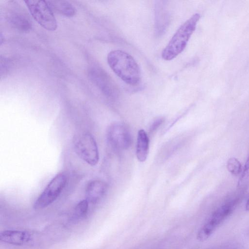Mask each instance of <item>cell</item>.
Instances as JSON below:
<instances>
[{
  "label": "cell",
  "instance_id": "5bb4252c",
  "mask_svg": "<svg viewBox=\"0 0 249 249\" xmlns=\"http://www.w3.org/2000/svg\"><path fill=\"white\" fill-rule=\"evenodd\" d=\"M227 169L232 175L236 176L242 171V165L238 159L234 157L229 158L227 161Z\"/></svg>",
  "mask_w": 249,
  "mask_h": 249
},
{
  "label": "cell",
  "instance_id": "7c38bea8",
  "mask_svg": "<svg viewBox=\"0 0 249 249\" xmlns=\"http://www.w3.org/2000/svg\"><path fill=\"white\" fill-rule=\"evenodd\" d=\"M149 148V140L146 132L140 129L138 132L136 154L140 162H144L147 159Z\"/></svg>",
  "mask_w": 249,
  "mask_h": 249
},
{
  "label": "cell",
  "instance_id": "8fae6325",
  "mask_svg": "<svg viewBox=\"0 0 249 249\" xmlns=\"http://www.w3.org/2000/svg\"><path fill=\"white\" fill-rule=\"evenodd\" d=\"M31 239V234L26 232L18 230H6L0 234V240L3 243L20 246L28 242Z\"/></svg>",
  "mask_w": 249,
  "mask_h": 249
},
{
  "label": "cell",
  "instance_id": "ac0fdd59",
  "mask_svg": "<svg viewBox=\"0 0 249 249\" xmlns=\"http://www.w3.org/2000/svg\"><path fill=\"white\" fill-rule=\"evenodd\" d=\"M246 209L247 210H249V198L248 199L246 204Z\"/></svg>",
  "mask_w": 249,
  "mask_h": 249
},
{
  "label": "cell",
  "instance_id": "5b68a950",
  "mask_svg": "<svg viewBox=\"0 0 249 249\" xmlns=\"http://www.w3.org/2000/svg\"><path fill=\"white\" fill-rule=\"evenodd\" d=\"M24 2L32 17L43 28L50 31L57 29L56 18L47 1L26 0Z\"/></svg>",
  "mask_w": 249,
  "mask_h": 249
},
{
  "label": "cell",
  "instance_id": "e0dca14e",
  "mask_svg": "<svg viewBox=\"0 0 249 249\" xmlns=\"http://www.w3.org/2000/svg\"><path fill=\"white\" fill-rule=\"evenodd\" d=\"M249 176V156L244 166L243 172L241 176V179L243 180L247 178Z\"/></svg>",
  "mask_w": 249,
  "mask_h": 249
},
{
  "label": "cell",
  "instance_id": "30bf717a",
  "mask_svg": "<svg viewBox=\"0 0 249 249\" xmlns=\"http://www.w3.org/2000/svg\"><path fill=\"white\" fill-rule=\"evenodd\" d=\"M107 190L106 182L100 180H93L87 184L85 195L89 203L96 204L105 196Z\"/></svg>",
  "mask_w": 249,
  "mask_h": 249
},
{
  "label": "cell",
  "instance_id": "8992f818",
  "mask_svg": "<svg viewBox=\"0 0 249 249\" xmlns=\"http://www.w3.org/2000/svg\"><path fill=\"white\" fill-rule=\"evenodd\" d=\"M67 182V176L59 173L49 182L34 204L35 209H42L53 202L60 196Z\"/></svg>",
  "mask_w": 249,
  "mask_h": 249
},
{
  "label": "cell",
  "instance_id": "6da1fadb",
  "mask_svg": "<svg viewBox=\"0 0 249 249\" xmlns=\"http://www.w3.org/2000/svg\"><path fill=\"white\" fill-rule=\"evenodd\" d=\"M107 61L113 72L126 84L135 85L140 81V67L128 53L119 50L111 51L107 55Z\"/></svg>",
  "mask_w": 249,
  "mask_h": 249
},
{
  "label": "cell",
  "instance_id": "9c48e42d",
  "mask_svg": "<svg viewBox=\"0 0 249 249\" xmlns=\"http://www.w3.org/2000/svg\"><path fill=\"white\" fill-rule=\"evenodd\" d=\"M90 79L107 95L112 96L114 86L107 75L99 68H92L89 70Z\"/></svg>",
  "mask_w": 249,
  "mask_h": 249
},
{
  "label": "cell",
  "instance_id": "9a60e30c",
  "mask_svg": "<svg viewBox=\"0 0 249 249\" xmlns=\"http://www.w3.org/2000/svg\"><path fill=\"white\" fill-rule=\"evenodd\" d=\"M89 202L84 199L79 202L74 208V214L77 217L85 216L88 211Z\"/></svg>",
  "mask_w": 249,
  "mask_h": 249
},
{
  "label": "cell",
  "instance_id": "277c9868",
  "mask_svg": "<svg viewBox=\"0 0 249 249\" xmlns=\"http://www.w3.org/2000/svg\"><path fill=\"white\" fill-rule=\"evenodd\" d=\"M74 151L83 160L91 166L97 164L99 154L97 144L94 137L89 132H84L74 138Z\"/></svg>",
  "mask_w": 249,
  "mask_h": 249
},
{
  "label": "cell",
  "instance_id": "52a82bcc",
  "mask_svg": "<svg viewBox=\"0 0 249 249\" xmlns=\"http://www.w3.org/2000/svg\"><path fill=\"white\" fill-rule=\"evenodd\" d=\"M107 138L109 144L116 150H126L131 144L129 131L125 125L121 123L110 124L107 130Z\"/></svg>",
  "mask_w": 249,
  "mask_h": 249
},
{
  "label": "cell",
  "instance_id": "ba28073f",
  "mask_svg": "<svg viewBox=\"0 0 249 249\" xmlns=\"http://www.w3.org/2000/svg\"><path fill=\"white\" fill-rule=\"evenodd\" d=\"M7 17L11 26L19 31L27 32L32 28V21L29 15L18 6L10 9Z\"/></svg>",
  "mask_w": 249,
  "mask_h": 249
},
{
  "label": "cell",
  "instance_id": "7a4b0ae2",
  "mask_svg": "<svg viewBox=\"0 0 249 249\" xmlns=\"http://www.w3.org/2000/svg\"><path fill=\"white\" fill-rule=\"evenodd\" d=\"M200 18V15L196 13L179 27L162 52L164 60H171L184 50Z\"/></svg>",
  "mask_w": 249,
  "mask_h": 249
},
{
  "label": "cell",
  "instance_id": "3957f363",
  "mask_svg": "<svg viewBox=\"0 0 249 249\" xmlns=\"http://www.w3.org/2000/svg\"><path fill=\"white\" fill-rule=\"evenodd\" d=\"M241 196L236 195L230 197L214 211L197 233V238L199 241L206 240L229 216L239 203Z\"/></svg>",
  "mask_w": 249,
  "mask_h": 249
},
{
  "label": "cell",
  "instance_id": "4fadbf2b",
  "mask_svg": "<svg viewBox=\"0 0 249 249\" xmlns=\"http://www.w3.org/2000/svg\"><path fill=\"white\" fill-rule=\"evenodd\" d=\"M47 1L52 11L57 14L67 17H72L76 13L75 7L68 1L48 0Z\"/></svg>",
  "mask_w": 249,
  "mask_h": 249
},
{
  "label": "cell",
  "instance_id": "2e32d148",
  "mask_svg": "<svg viewBox=\"0 0 249 249\" xmlns=\"http://www.w3.org/2000/svg\"><path fill=\"white\" fill-rule=\"evenodd\" d=\"M164 122V119L162 118H159L155 120L150 125L149 131L151 132L155 131L157 130L160 126Z\"/></svg>",
  "mask_w": 249,
  "mask_h": 249
}]
</instances>
